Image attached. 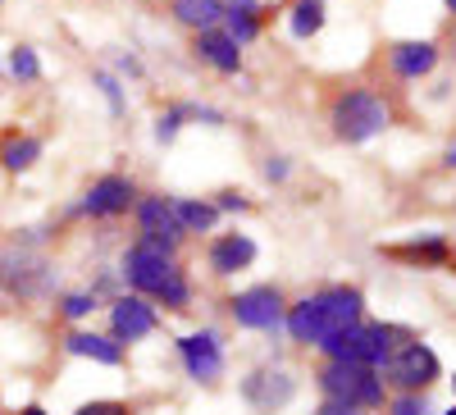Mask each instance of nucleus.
Returning <instances> with one entry per match:
<instances>
[{"instance_id":"ddd939ff","label":"nucleus","mask_w":456,"mask_h":415,"mask_svg":"<svg viewBox=\"0 0 456 415\" xmlns=\"http://www.w3.org/2000/svg\"><path fill=\"white\" fill-rule=\"evenodd\" d=\"M137 229H142V238H156V242H178L187 229L178 224V210H174V201L169 197H146V201H137Z\"/></svg>"},{"instance_id":"72a5a7b5","label":"nucleus","mask_w":456,"mask_h":415,"mask_svg":"<svg viewBox=\"0 0 456 415\" xmlns=\"http://www.w3.org/2000/svg\"><path fill=\"white\" fill-rule=\"evenodd\" d=\"M19 415H51V411H46V406H23Z\"/></svg>"},{"instance_id":"bb28decb","label":"nucleus","mask_w":456,"mask_h":415,"mask_svg":"<svg viewBox=\"0 0 456 415\" xmlns=\"http://www.w3.org/2000/svg\"><path fill=\"white\" fill-rule=\"evenodd\" d=\"M178 128H183V110L174 105V110H165V115L156 119V142H165V146H169V142L178 137Z\"/></svg>"},{"instance_id":"f257e3e1","label":"nucleus","mask_w":456,"mask_h":415,"mask_svg":"<svg viewBox=\"0 0 456 415\" xmlns=\"http://www.w3.org/2000/svg\"><path fill=\"white\" fill-rule=\"evenodd\" d=\"M119 274L133 283V292L156 297L160 306H169V311H187V306H192V288H187L183 270L174 265V247L169 242L137 238L124 251V270Z\"/></svg>"},{"instance_id":"7c9ffc66","label":"nucleus","mask_w":456,"mask_h":415,"mask_svg":"<svg viewBox=\"0 0 456 415\" xmlns=\"http://www.w3.org/2000/svg\"><path fill=\"white\" fill-rule=\"evenodd\" d=\"M292 174V165L283 160V156H270V160H265V178H270V183H283Z\"/></svg>"},{"instance_id":"6ab92c4d","label":"nucleus","mask_w":456,"mask_h":415,"mask_svg":"<svg viewBox=\"0 0 456 415\" xmlns=\"http://www.w3.org/2000/svg\"><path fill=\"white\" fill-rule=\"evenodd\" d=\"M224 23H228L224 32L233 37L238 46H251L260 37V5H256V0H228V5H224Z\"/></svg>"},{"instance_id":"412c9836","label":"nucleus","mask_w":456,"mask_h":415,"mask_svg":"<svg viewBox=\"0 0 456 415\" xmlns=\"http://www.w3.org/2000/svg\"><path fill=\"white\" fill-rule=\"evenodd\" d=\"M37 160H42V142L37 137H10L5 146H0V165H5L10 174H28Z\"/></svg>"},{"instance_id":"f8f14e48","label":"nucleus","mask_w":456,"mask_h":415,"mask_svg":"<svg viewBox=\"0 0 456 415\" xmlns=\"http://www.w3.org/2000/svg\"><path fill=\"white\" fill-rule=\"evenodd\" d=\"M137 206V187L124 178V174H105L87 187V197H83V210L92 219H119Z\"/></svg>"},{"instance_id":"0eeeda50","label":"nucleus","mask_w":456,"mask_h":415,"mask_svg":"<svg viewBox=\"0 0 456 415\" xmlns=\"http://www.w3.org/2000/svg\"><path fill=\"white\" fill-rule=\"evenodd\" d=\"M228 315L238 320V329H251V333H279L283 329V315H288V301L279 288L270 283H256L247 292H238L228 301Z\"/></svg>"},{"instance_id":"f03ea898","label":"nucleus","mask_w":456,"mask_h":415,"mask_svg":"<svg viewBox=\"0 0 456 415\" xmlns=\"http://www.w3.org/2000/svg\"><path fill=\"white\" fill-rule=\"evenodd\" d=\"M361 315H365L361 288H324V292H315V297H301L297 306H288L283 329H288L292 343L315 347L324 333H333V329H342V324H356Z\"/></svg>"},{"instance_id":"f704fd0d","label":"nucleus","mask_w":456,"mask_h":415,"mask_svg":"<svg viewBox=\"0 0 456 415\" xmlns=\"http://www.w3.org/2000/svg\"><path fill=\"white\" fill-rule=\"evenodd\" d=\"M443 5H447V10H452V14H456V0H443Z\"/></svg>"},{"instance_id":"6e6552de","label":"nucleus","mask_w":456,"mask_h":415,"mask_svg":"<svg viewBox=\"0 0 456 415\" xmlns=\"http://www.w3.org/2000/svg\"><path fill=\"white\" fill-rule=\"evenodd\" d=\"M292 397H297V379L283 365H260L242 379V402L256 415H279L283 406H292Z\"/></svg>"},{"instance_id":"473e14b6","label":"nucleus","mask_w":456,"mask_h":415,"mask_svg":"<svg viewBox=\"0 0 456 415\" xmlns=\"http://www.w3.org/2000/svg\"><path fill=\"white\" fill-rule=\"evenodd\" d=\"M443 165H447V169H456V142H452V146L443 151Z\"/></svg>"},{"instance_id":"e433bc0d","label":"nucleus","mask_w":456,"mask_h":415,"mask_svg":"<svg viewBox=\"0 0 456 415\" xmlns=\"http://www.w3.org/2000/svg\"><path fill=\"white\" fill-rule=\"evenodd\" d=\"M452 388H456V374H452Z\"/></svg>"},{"instance_id":"cd10ccee","label":"nucleus","mask_w":456,"mask_h":415,"mask_svg":"<svg viewBox=\"0 0 456 415\" xmlns=\"http://www.w3.org/2000/svg\"><path fill=\"white\" fill-rule=\"evenodd\" d=\"M96 87L105 92V101H110V110H114V115H124V92H119V83H114L110 73H96Z\"/></svg>"},{"instance_id":"20e7f679","label":"nucleus","mask_w":456,"mask_h":415,"mask_svg":"<svg viewBox=\"0 0 456 415\" xmlns=\"http://www.w3.org/2000/svg\"><path fill=\"white\" fill-rule=\"evenodd\" d=\"M315 384L324 397H338V402H356L365 411H379L384 406V374L374 365H347V361H324V370L315 374Z\"/></svg>"},{"instance_id":"dca6fc26","label":"nucleus","mask_w":456,"mask_h":415,"mask_svg":"<svg viewBox=\"0 0 456 415\" xmlns=\"http://www.w3.org/2000/svg\"><path fill=\"white\" fill-rule=\"evenodd\" d=\"M69 356H83V361H96V365H124V343L119 338H105V333H87V329H78V333H69Z\"/></svg>"},{"instance_id":"39448f33","label":"nucleus","mask_w":456,"mask_h":415,"mask_svg":"<svg viewBox=\"0 0 456 415\" xmlns=\"http://www.w3.org/2000/svg\"><path fill=\"white\" fill-rule=\"evenodd\" d=\"M379 374H384V384L397 388V393H429L443 379V365H438L434 347H425L420 338H411L406 347H397L384 365H379Z\"/></svg>"},{"instance_id":"b1692460","label":"nucleus","mask_w":456,"mask_h":415,"mask_svg":"<svg viewBox=\"0 0 456 415\" xmlns=\"http://www.w3.org/2000/svg\"><path fill=\"white\" fill-rule=\"evenodd\" d=\"M10 73L19 83H37V78H42V60H37V51L32 46H14L10 51Z\"/></svg>"},{"instance_id":"c756f323","label":"nucleus","mask_w":456,"mask_h":415,"mask_svg":"<svg viewBox=\"0 0 456 415\" xmlns=\"http://www.w3.org/2000/svg\"><path fill=\"white\" fill-rule=\"evenodd\" d=\"M73 415H128V406L124 402H87V406H78Z\"/></svg>"},{"instance_id":"9b49d317","label":"nucleus","mask_w":456,"mask_h":415,"mask_svg":"<svg viewBox=\"0 0 456 415\" xmlns=\"http://www.w3.org/2000/svg\"><path fill=\"white\" fill-rule=\"evenodd\" d=\"M156 329H160V315H156V306H151L142 292L119 297L110 306V333L119 338V343H142V338H151Z\"/></svg>"},{"instance_id":"393cba45","label":"nucleus","mask_w":456,"mask_h":415,"mask_svg":"<svg viewBox=\"0 0 456 415\" xmlns=\"http://www.w3.org/2000/svg\"><path fill=\"white\" fill-rule=\"evenodd\" d=\"M388 415H434V406H429L425 393H397L388 402Z\"/></svg>"},{"instance_id":"423d86ee","label":"nucleus","mask_w":456,"mask_h":415,"mask_svg":"<svg viewBox=\"0 0 456 415\" xmlns=\"http://www.w3.org/2000/svg\"><path fill=\"white\" fill-rule=\"evenodd\" d=\"M0 283H5L10 297H23V301L46 297L55 288V265L32 247H5L0 251Z\"/></svg>"},{"instance_id":"4be33fe9","label":"nucleus","mask_w":456,"mask_h":415,"mask_svg":"<svg viewBox=\"0 0 456 415\" xmlns=\"http://www.w3.org/2000/svg\"><path fill=\"white\" fill-rule=\"evenodd\" d=\"M174 210L187 233H210L219 224V206H210V201H174Z\"/></svg>"},{"instance_id":"7ed1b4c3","label":"nucleus","mask_w":456,"mask_h":415,"mask_svg":"<svg viewBox=\"0 0 456 415\" xmlns=\"http://www.w3.org/2000/svg\"><path fill=\"white\" fill-rule=\"evenodd\" d=\"M329 124H333V137H338V142L365 146V142H374L379 133L393 124V110L384 105V96H374V92L356 87V92H342V96L333 101Z\"/></svg>"},{"instance_id":"2eb2a0df","label":"nucleus","mask_w":456,"mask_h":415,"mask_svg":"<svg viewBox=\"0 0 456 415\" xmlns=\"http://www.w3.org/2000/svg\"><path fill=\"white\" fill-rule=\"evenodd\" d=\"M388 64H393V73L397 78H425V73H434V64H438V46L434 42H397L393 51H388Z\"/></svg>"},{"instance_id":"1a4fd4ad","label":"nucleus","mask_w":456,"mask_h":415,"mask_svg":"<svg viewBox=\"0 0 456 415\" xmlns=\"http://www.w3.org/2000/svg\"><path fill=\"white\" fill-rule=\"evenodd\" d=\"M320 352H324V361H347V365H384V356H379V347H374V333H370V324L365 320H356V324H342V329H333V333H324L320 343H315Z\"/></svg>"},{"instance_id":"2f4dec72","label":"nucleus","mask_w":456,"mask_h":415,"mask_svg":"<svg viewBox=\"0 0 456 415\" xmlns=\"http://www.w3.org/2000/svg\"><path fill=\"white\" fill-rule=\"evenodd\" d=\"M215 206H219V210H238V215H242V210H247V197H238V192H224Z\"/></svg>"},{"instance_id":"c9c22d12","label":"nucleus","mask_w":456,"mask_h":415,"mask_svg":"<svg viewBox=\"0 0 456 415\" xmlns=\"http://www.w3.org/2000/svg\"><path fill=\"white\" fill-rule=\"evenodd\" d=\"M443 415H456V406H452V411H443Z\"/></svg>"},{"instance_id":"c85d7f7f","label":"nucleus","mask_w":456,"mask_h":415,"mask_svg":"<svg viewBox=\"0 0 456 415\" xmlns=\"http://www.w3.org/2000/svg\"><path fill=\"white\" fill-rule=\"evenodd\" d=\"M315 415H370V411H365V406H356V402H338V397H324Z\"/></svg>"},{"instance_id":"4c0bfd02","label":"nucleus","mask_w":456,"mask_h":415,"mask_svg":"<svg viewBox=\"0 0 456 415\" xmlns=\"http://www.w3.org/2000/svg\"><path fill=\"white\" fill-rule=\"evenodd\" d=\"M0 5H5V0H0Z\"/></svg>"},{"instance_id":"f3484780","label":"nucleus","mask_w":456,"mask_h":415,"mask_svg":"<svg viewBox=\"0 0 456 415\" xmlns=\"http://www.w3.org/2000/svg\"><path fill=\"white\" fill-rule=\"evenodd\" d=\"M197 55H201L206 64H215L219 73H238V69H242V46H238L224 28L197 32Z\"/></svg>"},{"instance_id":"9d476101","label":"nucleus","mask_w":456,"mask_h":415,"mask_svg":"<svg viewBox=\"0 0 456 415\" xmlns=\"http://www.w3.org/2000/svg\"><path fill=\"white\" fill-rule=\"evenodd\" d=\"M178 356H183L187 379H197V384H215L224 374V347H219V333H210V329L183 333L178 338Z\"/></svg>"},{"instance_id":"aec40b11","label":"nucleus","mask_w":456,"mask_h":415,"mask_svg":"<svg viewBox=\"0 0 456 415\" xmlns=\"http://www.w3.org/2000/svg\"><path fill=\"white\" fill-rule=\"evenodd\" d=\"M174 19L192 32L219 28L224 23V0H174Z\"/></svg>"},{"instance_id":"4468645a","label":"nucleus","mask_w":456,"mask_h":415,"mask_svg":"<svg viewBox=\"0 0 456 415\" xmlns=\"http://www.w3.org/2000/svg\"><path fill=\"white\" fill-rule=\"evenodd\" d=\"M210 270L219 274V279H228V274H238V270H247L251 260H256V242L247 238V233H224V238H215L210 242Z\"/></svg>"},{"instance_id":"a211bd4d","label":"nucleus","mask_w":456,"mask_h":415,"mask_svg":"<svg viewBox=\"0 0 456 415\" xmlns=\"http://www.w3.org/2000/svg\"><path fill=\"white\" fill-rule=\"evenodd\" d=\"M388 256L393 260H406V265H420V270H443L447 260H452V247L438 233H429V238H415L406 247H388Z\"/></svg>"},{"instance_id":"5701e85b","label":"nucleus","mask_w":456,"mask_h":415,"mask_svg":"<svg viewBox=\"0 0 456 415\" xmlns=\"http://www.w3.org/2000/svg\"><path fill=\"white\" fill-rule=\"evenodd\" d=\"M288 28H292V37H301V42H306V37H315V32L324 28V0H297Z\"/></svg>"},{"instance_id":"a878e982","label":"nucleus","mask_w":456,"mask_h":415,"mask_svg":"<svg viewBox=\"0 0 456 415\" xmlns=\"http://www.w3.org/2000/svg\"><path fill=\"white\" fill-rule=\"evenodd\" d=\"M60 311H64L69 320H87V315L96 311V292H69V297L60 301Z\"/></svg>"}]
</instances>
